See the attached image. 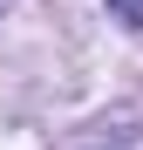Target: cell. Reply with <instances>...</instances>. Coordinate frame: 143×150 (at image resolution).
<instances>
[{
    "label": "cell",
    "mask_w": 143,
    "mask_h": 150,
    "mask_svg": "<svg viewBox=\"0 0 143 150\" xmlns=\"http://www.w3.org/2000/svg\"><path fill=\"white\" fill-rule=\"evenodd\" d=\"M109 7H116V14H123V21H130V28H143V0H109Z\"/></svg>",
    "instance_id": "cell-1"
}]
</instances>
